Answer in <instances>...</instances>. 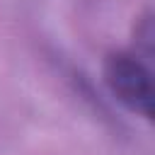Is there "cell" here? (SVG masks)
<instances>
[{
  "label": "cell",
  "instance_id": "cell-2",
  "mask_svg": "<svg viewBox=\"0 0 155 155\" xmlns=\"http://www.w3.org/2000/svg\"><path fill=\"white\" fill-rule=\"evenodd\" d=\"M136 36H138V41L145 46V53L150 56V46H153V22H150V15L145 12L143 17H140V22H138V27H136Z\"/></svg>",
  "mask_w": 155,
  "mask_h": 155
},
{
  "label": "cell",
  "instance_id": "cell-1",
  "mask_svg": "<svg viewBox=\"0 0 155 155\" xmlns=\"http://www.w3.org/2000/svg\"><path fill=\"white\" fill-rule=\"evenodd\" d=\"M102 75L116 102L143 119L153 116V75L136 53H109Z\"/></svg>",
  "mask_w": 155,
  "mask_h": 155
}]
</instances>
